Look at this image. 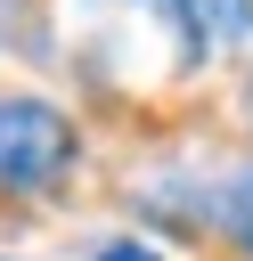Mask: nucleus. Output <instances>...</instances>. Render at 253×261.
I'll return each instance as SVG.
<instances>
[{
	"instance_id": "nucleus-5",
	"label": "nucleus",
	"mask_w": 253,
	"mask_h": 261,
	"mask_svg": "<svg viewBox=\"0 0 253 261\" xmlns=\"http://www.w3.org/2000/svg\"><path fill=\"white\" fill-rule=\"evenodd\" d=\"M16 16H24V0H0V41L16 33Z\"/></svg>"
},
{
	"instance_id": "nucleus-2",
	"label": "nucleus",
	"mask_w": 253,
	"mask_h": 261,
	"mask_svg": "<svg viewBox=\"0 0 253 261\" xmlns=\"http://www.w3.org/2000/svg\"><path fill=\"white\" fill-rule=\"evenodd\" d=\"M180 8H188V24L204 41H229V49L253 41V0H180Z\"/></svg>"
},
{
	"instance_id": "nucleus-3",
	"label": "nucleus",
	"mask_w": 253,
	"mask_h": 261,
	"mask_svg": "<svg viewBox=\"0 0 253 261\" xmlns=\"http://www.w3.org/2000/svg\"><path fill=\"white\" fill-rule=\"evenodd\" d=\"M204 212H212V220H220V228H229V237H237V245H245V253H253V163H245V171H237V179H220V188H212V204H204Z\"/></svg>"
},
{
	"instance_id": "nucleus-4",
	"label": "nucleus",
	"mask_w": 253,
	"mask_h": 261,
	"mask_svg": "<svg viewBox=\"0 0 253 261\" xmlns=\"http://www.w3.org/2000/svg\"><path fill=\"white\" fill-rule=\"evenodd\" d=\"M98 261H163V253H155V245H131V237H122V245H106Z\"/></svg>"
},
{
	"instance_id": "nucleus-1",
	"label": "nucleus",
	"mask_w": 253,
	"mask_h": 261,
	"mask_svg": "<svg viewBox=\"0 0 253 261\" xmlns=\"http://www.w3.org/2000/svg\"><path fill=\"white\" fill-rule=\"evenodd\" d=\"M73 163V122L65 106L33 90H0V188H49Z\"/></svg>"
}]
</instances>
